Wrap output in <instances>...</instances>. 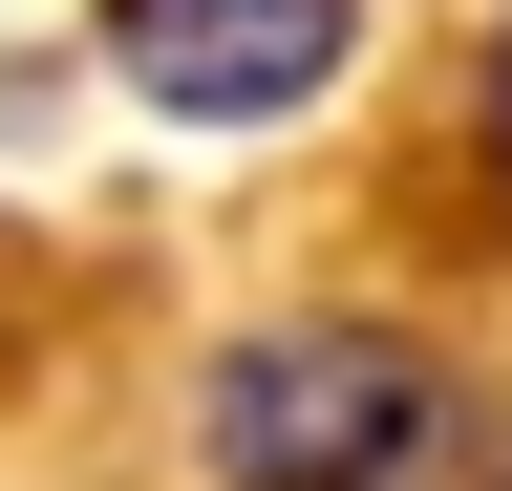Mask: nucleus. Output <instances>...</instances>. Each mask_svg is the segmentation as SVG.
<instances>
[{"label":"nucleus","mask_w":512,"mask_h":491,"mask_svg":"<svg viewBox=\"0 0 512 491\" xmlns=\"http://www.w3.org/2000/svg\"><path fill=\"white\" fill-rule=\"evenodd\" d=\"M448 470V363L363 299L235 321L192 363V491H427Z\"/></svg>","instance_id":"f257e3e1"},{"label":"nucleus","mask_w":512,"mask_h":491,"mask_svg":"<svg viewBox=\"0 0 512 491\" xmlns=\"http://www.w3.org/2000/svg\"><path fill=\"white\" fill-rule=\"evenodd\" d=\"M470 171H491V214H512V22L470 43Z\"/></svg>","instance_id":"7ed1b4c3"},{"label":"nucleus","mask_w":512,"mask_h":491,"mask_svg":"<svg viewBox=\"0 0 512 491\" xmlns=\"http://www.w3.org/2000/svg\"><path fill=\"white\" fill-rule=\"evenodd\" d=\"M86 65L150 129H299L363 65V0H86Z\"/></svg>","instance_id":"f03ea898"}]
</instances>
